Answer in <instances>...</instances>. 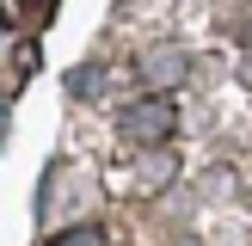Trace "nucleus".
Masks as SVG:
<instances>
[{"label": "nucleus", "instance_id": "f257e3e1", "mask_svg": "<svg viewBox=\"0 0 252 246\" xmlns=\"http://www.w3.org/2000/svg\"><path fill=\"white\" fill-rule=\"evenodd\" d=\"M166 123H172V111H166V105H148V111H135V117H129V129L142 135V129H166Z\"/></svg>", "mask_w": 252, "mask_h": 246}, {"label": "nucleus", "instance_id": "f03ea898", "mask_svg": "<svg viewBox=\"0 0 252 246\" xmlns=\"http://www.w3.org/2000/svg\"><path fill=\"white\" fill-rule=\"evenodd\" d=\"M62 246H98V234H93V228H74V234H68Z\"/></svg>", "mask_w": 252, "mask_h": 246}]
</instances>
